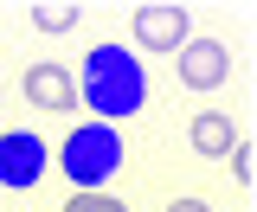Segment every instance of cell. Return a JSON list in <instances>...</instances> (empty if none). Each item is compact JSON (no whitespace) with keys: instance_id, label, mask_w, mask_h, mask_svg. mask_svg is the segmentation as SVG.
Instances as JSON below:
<instances>
[{"instance_id":"6da1fadb","label":"cell","mask_w":257,"mask_h":212,"mask_svg":"<svg viewBox=\"0 0 257 212\" xmlns=\"http://www.w3.org/2000/svg\"><path fill=\"white\" fill-rule=\"evenodd\" d=\"M77 103H84L96 122L116 129L122 116H135V110L148 103V71L128 58V45H90L84 77H77Z\"/></svg>"},{"instance_id":"7a4b0ae2","label":"cell","mask_w":257,"mask_h":212,"mask_svg":"<svg viewBox=\"0 0 257 212\" xmlns=\"http://www.w3.org/2000/svg\"><path fill=\"white\" fill-rule=\"evenodd\" d=\"M122 135L109 129V122H77L71 135H64V148H58V167H64V180H71V193H103V186L122 174Z\"/></svg>"},{"instance_id":"3957f363","label":"cell","mask_w":257,"mask_h":212,"mask_svg":"<svg viewBox=\"0 0 257 212\" xmlns=\"http://www.w3.org/2000/svg\"><path fill=\"white\" fill-rule=\"evenodd\" d=\"M128 26H135V45L142 52H180L193 39V13L180 0H148V7L128 13Z\"/></svg>"},{"instance_id":"277c9868","label":"cell","mask_w":257,"mask_h":212,"mask_svg":"<svg viewBox=\"0 0 257 212\" xmlns=\"http://www.w3.org/2000/svg\"><path fill=\"white\" fill-rule=\"evenodd\" d=\"M45 135H32V129H13V135H0V186H13V193H32V186L45 180Z\"/></svg>"},{"instance_id":"5b68a950","label":"cell","mask_w":257,"mask_h":212,"mask_svg":"<svg viewBox=\"0 0 257 212\" xmlns=\"http://www.w3.org/2000/svg\"><path fill=\"white\" fill-rule=\"evenodd\" d=\"M26 103L32 110H45V116H71L77 110V77L64 71V64H26Z\"/></svg>"},{"instance_id":"8992f818","label":"cell","mask_w":257,"mask_h":212,"mask_svg":"<svg viewBox=\"0 0 257 212\" xmlns=\"http://www.w3.org/2000/svg\"><path fill=\"white\" fill-rule=\"evenodd\" d=\"M225 77H231V52L219 39H187L180 45V84L187 90H219Z\"/></svg>"},{"instance_id":"52a82bcc","label":"cell","mask_w":257,"mask_h":212,"mask_svg":"<svg viewBox=\"0 0 257 212\" xmlns=\"http://www.w3.org/2000/svg\"><path fill=\"white\" fill-rule=\"evenodd\" d=\"M187 142H193V154L225 161V154H231V142H238V129H231V116H225V110H199V116H193V129H187Z\"/></svg>"},{"instance_id":"ba28073f","label":"cell","mask_w":257,"mask_h":212,"mask_svg":"<svg viewBox=\"0 0 257 212\" xmlns=\"http://www.w3.org/2000/svg\"><path fill=\"white\" fill-rule=\"evenodd\" d=\"M32 26L39 32H71L77 26V0H39L32 7Z\"/></svg>"},{"instance_id":"9c48e42d","label":"cell","mask_w":257,"mask_h":212,"mask_svg":"<svg viewBox=\"0 0 257 212\" xmlns=\"http://www.w3.org/2000/svg\"><path fill=\"white\" fill-rule=\"evenodd\" d=\"M231 180H238V186L257 180V142H244V135L231 142Z\"/></svg>"},{"instance_id":"30bf717a","label":"cell","mask_w":257,"mask_h":212,"mask_svg":"<svg viewBox=\"0 0 257 212\" xmlns=\"http://www.w3.org/2000/svg\"><path fill=\"white\" fill-rule=\"evenodd\" d=\"M64 212H128V206L116 199V193H71V199H64Z\"/></svg>"},{"instance_id":"8fae6325","label":"cell","mask_w":257,"mask_h":212,"mask_svg":"<svg viewBox=\"0 0 257 212\" xmlns=\"http://www.w3.org/2000/svg\"><path fill=\"white\" fill-rule=\"evenodd\" d=\"M167 212H212L206 199H167Z\"/></svg>"}]
</instances>
